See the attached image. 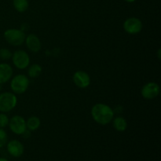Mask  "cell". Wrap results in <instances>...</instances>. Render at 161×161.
I'll return each instance as SVG.
<instances>
[{"instance_id": "1", "label": "cell", "mask_w": 161, "mask_h": 161, "mask_svg": "<svg viewBox=\"0 0 161 161\" xmlns=\"http://www.w3.org/2000/svg\"><path fill=\"white\" fill-rule=\"evenodd\" d=\"M91 114L94 120L102 125H105L111 122L114 116L113 109L105 104L94 105L91 110Z\"/></svg>"}, {"instance_id": "9", "label": "cell", "mask_w": 161, "mask_h": 161, "mask_svg": "<svg viewBox=\"0 0 161 161\" xmlns=\"http://www.w3.org/2000/svg\"><path fill=\"white\" fill-rule=\"evenodd\" d=\"M73 81L77 86L80 88L87 87L91 83V78L86 72L78 71L73 75Z\"/></svg>"}, {"instance_id": "14", "label": "cell", "mask_w": 161, "mask_h": 161, "mask_svg": "<svg viewBox=\"0 0 161 161\" xmlns=\"http://www.w3.org/2000/svg\"><path fill=\"white\" fill-rule=\"evenodd\" d=\"M39 125H40V120L36 116H31L26 122V127L30 130H36V129L39 128Z\"/></svg>"}, {"instance_id": "16", "label": "cell", "mask_w": 161, "mask_h": 161, "mask_svg": "<svg viewBox=\"0 0 161 161\" xmlns=\"http://www.w3.org/2000/svg\"><path fill=\"white\" fill-rule=\"evenodd\" d=\"M42 72V68L39 64H33L28 69V75L31 78H36L39 76V74Z\"/></svg>"}, {"instance_id": "4", "label": "cell", "mask_w": 161, "mask_h": 161, "mask_svg": "<svg viewBox=\"0 0 161 161\" xmlns=\"http://www.w3.org/2000/svg\"><path fill=\"white\" fill-rule=\"evenodd\" d=\"M29 80L24 75H18L14 77L11 81V89L16 94H23L28 89Z\"/></svg>"}, {"instance_id": "12", "label": "cell", "mask_w": 161, "mask_h": 161, "mask_svg": "<svg viewBox=\"0 0 161 161\" xmlns=\"http://www.w3.org/2000/svg\"><path fill=\"white\" fill-rule=\"evenodd\" d=\"M13 75V69L8 64H0V83H6Z\"/></svg>"}, {"instance_id": "21", "label": "cell", "mask_w": 161, "mask_h": 161, "mask_svg": "<svg viewBox=\"0 0 161 161\" xmlns=\"http://www.w3.org/2000/svg\"><path fill=\"white\" fill-rule=\"evenodd\" d=\"M0 161H8L6 159H4V158H0Z\"/></svg>"}, {"instance_id": "8", "label": "cell", "mask_w": 161, "mask_h": 161, "mask_svg": "<svg viewBox=\"0 0 161 161\" xmlns=\"http://www.w3.org/2000/svg\"><path fill=\"white\" fill-rule=\"evenodd\" d=\"M160 94V86L156 83H149L143 86L142 95L146 99H153Z\"/></svg>"}, {"instance_id": "2", "label": "cell", "mask_w": 161, "mask_h": 161, "mask_svg": "<svg viewBox=\"0 0 161 161\" xmlns=\"http://www.w3.org/2000/svg\"><path fill=\"white\" fill-rule=\"evenodd\" d=\"M17 97L12 93L6 92L0 94V111L7 113L17 105Z\"/></svg>"}, {"instance_id": "5", "label": "cell", "mask_w": 161, "mask_h": 161, "mask_svg": "<svg viewBox=\"0 0 161 161\" xmlns=\"http://www.w3.org/2000/svg\"><path fill=\"white\" fill-rule=\"evenodd\" d=\"M13 62L17 69H26L30 62L29 56L24 50H17L13 55Z\"/></svg>"}, {"instance_id": "10", "label": "cell", "mask_w": 161, "mask_h": 161, "mask_svg": "<svg viewBox=\"0 0 161 161\" xmlns=\"http://www.w3.org/2000/svg\"><path fill=\"white\" fill-rule=\"evenodd\" d=\"M7 149L9 154L15 157H20L24 153L23 145L17 140H13V141L9 142L8 143Z\"/></svg>"}, {"instance_id": "18", "label": "cell", "mask_w": 161, "mask_h": 161, "mask_svg": "<svg viewBox=\"0 0 161 161\" xmlns=\"http://www.w3.org/2000/svg\"><path fill=\"white\" fill-rule=\"evenodd\" d=\"M7 142V135L6 132L0 128V148L3 147Z\"/></svg>"}, {"instance_id": "11", "label": "cell", "mask_w": 161, "mask_h": 161, "mask_svg": "<svg viewBox=\"0 0 161 161\" xmlns=\"http://www.w3.org/2000/svg\"><path fill=\"white\" fill-rule=\"evenodd\" d=\"M26 44L28 48L32 52H38L41 49L40 40L34 34L29 35L26 38Z\"/></svg>"}, {"instance_id": "17", "label": "cell", "mask_w": 161, "mask_h": 161, "mask_svg": "<svg viewBox=\"0 0 161 161\" xmlns=\"http://www.w3.org/2000/svg\"><path fill=\"white\" fill-rule=\"evenodd\" d=\"M12 56V53L7 49H1L0 50V58L3 60H8Z\"/></svg>"}, {"instance_id": "15", "label": "cell", "mask_w": 161, "mask_h": 161, "mask_svg": "<svg viewBox=\"0 0 161 161\" xmlns=\"http://www.w3.org/2000/svg\"><path fill=\"white\" fill-rule=\"evenodd\" d=\"M14 6L18 12H25L28 7V0H14Z\"/></svg>"}, {"instance_id": "6", "label": "cell", "mask_w": 161, "mask_h": 161, "mask_svg": "<svg viewBox=\"0 0 161 161\" xmlns=\"http://www.w3.org/2000/svg\"><path fill=\"white\" fill-rule=\"evenodd\" d=\"M9 125L10 130L17 135H23L26 130V122L20 116H15L11 118L10 121H9Z\"/></svg>"}, {"instance_id": "19", "label": "cell", "mask_w": 161, "mask_h": 161, "mask_svg": "<svg viewBox=\"0 0 161 161\" xmlns=\"http://www.w3.org/2000/svg\"><path fill=\"white\" fill-rule=\"evenodd\" d=\"M9 124V119L7 116L3 113L0 114V127H5Z\"/></svg>"}, {"instance_id": "3", "label": "cell", "mask_w": 161, "mask_h": 161, "mask_svg": "<svg viewBox=\"0 0 161 161\" xmlns=\"http://www.w3.org/2000/svg\"><path fill=\"white\" fill-rule=\"evenodd\" d=\"M5 39L13 46L21 45L25 40V34L18 29H8L4 33Z\"/></svg>"}, {"instance_id": "13", "label": "cell", "mask_w": 161, "mask_h": 161, "mask_svg": "<svg viewBox=\"0 0 161 161\" xmlns=\"http://www.w3.org/2000/svg\"><path fill=\"white\" fill-rule=\"evenodd\" d=\"M113 126L118 131H124L127 128V124L123 117H116L113 121Z\"/></svg>"}, {"instance_id": "7", "label": "cell", "mask_w": 161, "mask_h": 161, "mask_svg": "<svg viewBox=\"0 0 161 161\" xmlns=\"http://www.w3.org/2000/svg\"><path fill=\"white\" fill-rule=\"evenodd\" d=\"M124 30L129 34H137L142 28V23L136 17H130L126 20L124 24Z\"/></svg>"}, {"instance_id": "20", "label": "cell", "mask_w": 161, "mask_h": 161, "mask_svg": "<svg viewBox=\"0 0 161 161\" xmlns=\"http://www.w3.org/2000/svg\"><path fill=\"white\" fill-rule=\"evenodd\" d=\"M126 2H127V3H133V2H135V0H125Z\"/></svg>"}]
</instances>
